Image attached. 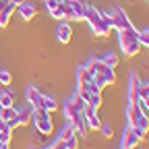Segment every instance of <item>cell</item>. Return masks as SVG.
I'll use <instances>...</instances> for the list:
<instances>
[{"label":"cell","mask_w":149,"mask_h":149,"mask_svg":"<svg viewBox=\"0 0 149 149\" xmlns=\"http://www.w3.org/2000/svg\"><path fill=\"white\" fill-rule=\"evenodd\" d=\"M85 21L89 23L93 35H97V37H106L112 31V15L102 13V10L93 8V6L85 8Z\"/></svg>","instance_id":"1"},{"label":"cell","mask_w":149,"mask_h":149,"mask_svg":"<svg viewBox=\"0 0 149 149\" xmlns=\"http://www.w3.org/2000/svg\"><path fill=\"white\" fill-rule=\"evenodd\" d=\"M120 33V50L133 58L141 52V44H139V31L137 29H130V31H118Z\"/></svg>","instance_id":"2"},{"label":"cell","mask_w":149,"mask_h":149,"mask_svg":"<svg viewBox=\"0 0 149 149\" xmlns=\"http://www.w3.org/2000/svg\"><path fill=\"white\" fill-rule=\"evenodd\" d=\"M64 21H85V8L87 4L81 0H64Z\"/></svg>","instance_id":"3"},{"label":"cell","mask_w":149,"mask_h":149,"mask_svg":"<svg viewBox=\"0 0 149 149\" xmlns=\"http://www.w3.org/2000/svg\"><path fill=\"white\" fill-rule=\"evenodd\" d=\"M33 122H35V128L40 135H52L54 133V124H52V118H50V112H46L44 108L40 110H33Z\"/></svg>","instance_id":"4"},{"label":"cell","mask_w":149,"mask_h":149,"mask_svg":"<svg viewBox=\"0 0 149 149\" xmlns=\"http://www.w3.org/2000/svg\"><path fill=\"white\" fill-rule=\"evenodd\" d=\"M145 137H147V135L141 133L139 128H135V126H126V128H124V135H122V145H120V149H135Z\"/></svg>","instance_id":"5"},{"label":"cell","mask_w":149,"mask_h":149,"mask_svg":"<svg viewBox=\"0 0 149 149\" xmlns=\"http://www.w3.org/2000/svg\"><path fill=\"white\" fill-rule=\"evenodd\" d=\"M110 15H112V29H118V31H130V29H135L133 21L128 19V15L122 8H114Z\"/></svg>","instance_id":"6"},{"label":"cell","mask_w":149,"mask_h":149,"mask_svg":"<svg viewBox=\"0 0 149 149\" xmlns=\"http://www.w3.org/2000/svg\"><path fill=\"white\" fill-rule=\"evenodd\" d=\"M83 116H85V120H87L89 130H100L102 120H100V116H97V110H93L91 106H85V108H83Z\"/></svg>","instance_id":"7"},{"label":"cell","mask_w":149,"mask_h":149,"mask_svg":"<svg viewBox=\"0 0 149 149\" xmlns=\"http://www.w3.org/2000/svg\"><path fill=\"white\" fill-rule=\"evenodd\" d=\"M70 124H72V128H74V133H77L79 137H87V133H89V126H87V120H85V116H83V112L79 116H74L72 120H68Z\"/></svg>","instance_id":"8"},{"label":"cell","mask_w":149,"mask_h":149,"mask_svg":"<svg viewBox=\"0 0 149 149\" xmlns=\"http://www.w3.org/2000/svg\"><path fill=\"white\" fill-rule=\"evenodd\" d=\"M25 95H27V102H29V106L33 108V110H40L42 108V97H44V93H40V91H37V87H27V93H25Z\"/></svg>","instance_id":"9"},{"label":"cell","mask_w":149,"mask_h":149,"mask_svg":"<svg viewBox=\"0 0 149 149\" xmlns=\"http://www.w3.org/2000/svg\"><path fill=\"white\" fill-rule=\"evenodd\" d=\"M139 77H137V72H130V81H128V102H137L139 100Z\"/></svg>","instance_id":"10"},{"label":"cell","mask_w":149,"mask_h":149,"mask_svg":"<svg viewBox=\"0 0 149 149\" xmlns=\"http://www.w3.org/2000/svg\"><path fill=\"white\" fill-rule=\"evenodd\" d=\"M56 35H58V42H60V44H70V40H72V29H70V25H68L66 21H62V23L58 25Z\"/></svg>","instance_id":"11"},{"label":"cell","mask_w":149,"mask_h":149,"mask_svg":"<svg viewBox=\"0 0 149 149\" xmlns=\"http://www.w3.org/2000/svg\"><path fill=\"white\" fill-rule=\"evenodd\" d=\"M141 116V110H139V106H137V102H128V106H126V118H128V126H135V122H137V118Z\"/></svg>","instance_id":"12"},{"label":"cell","mask_w":149,"mask_h":149,"mask_svg":"<svg viewBox=\"0 0 149 149\" xmlns=\"http://www.w3.org/2000/svg\"><path fill=\"white\" fill-rule=\"evenodd\" d=\"M17 10L21 13V17L25 19V21H31V19L35 17V13H37V10H35V6H33V4H29V2H21V4L17 6Z\"/></svg>","instance_id":"13"},{"label":"cell","mask_w":149,"mask_h":149,"mask_svg":"<svg viewBox=\"0 0 149 149\" xmlns=\"http://www.w3.org/2000/svg\"><path fill=\"white\" fill-rule=\"evenodd\" d=\"M15 10H17V6H15V4H8L6 8L0 10V27H8L10 17H13V13H15Z\"/></svg>","instance_id":"14"},{"label":"cell","mask_w":149,"mask_h":149,"mask_svg":"<svg viewBox=\"0 0 149 149\" xmlns=\"http://www.w3.org/2000/svg\"><path fill=\"white\" fill-rule=\"evenodd\" d=\"M77 83H83V85H91L93 83V74L85 66H79L77 68Z\"/></svg>","instance_id":"15"},{"label":"cell","mask_w":149,"mask_h":149,"mask_svg":"<svg viewBox=\"0 0 149 149\" xmlns=\"http://www.w3.org/2000/svg\"><path fill=\"white\" fill-rule=\"evenodd\" d=\"M81 114V110H79V106L74 104L72 100H68L66 104H64V116H66V120H72L74 116H79Z\"/></svg>","instance_id":"16"},{"label":"cell","mask_w":149,"mask_h":149,"mask_svg":"<svg viewBox=\"0 0 149 149\" xmlns=\"http://www.w3.org/2000/svg\"><path fill=\"white\" fill-rule=\"evenodd\" d=\"M19 112V122H21V126H27L31 120H33V108H23V110H17Z\"/></svg>","instance_id":"17"},{"label":"cell","mask_w":149,"mask_h":149,"mask_svg":"<svg viewBox=\"0 0 149 149\" xmlns=\"http://www.w3.org/2000/svg\"><path fill=\"white\" fill-rule=\"evenodd\" d=\"M42 108H44L46 112H50V114H52V112L58 110V102H56L52 95H44V97H42Z\"/></svg>","instance_id":"18"},{"label":"cell","mask_w":149,"mask_h":149,"mask_svg":"<svg viewBox=\"0 0 149 149\" xmlns=\"http://www.w3.org/2000/svg\"><path fill=\"white\" fill-rule=\"evenodd\" d=\"M17 114H19V112H17L13 106H10V108H0V120H4V122L17 118Z\"/></svg>","instance_id":"19"},{"label":"cell","mask_w":149,"mask_h":149,"mask_svg":"<svg viewBox=\"0 0 149 149\" xmlns=\"http://www.w3.org/2000/svg\"><path fill=\"white\" fill-rule=\"evenodd\" d=\"M10 106H15L13 93L10 91H2V93H0V108H10Z\"/></svg>","instance_id":"20"},{"label":"cell","mask_w":149,"mask_h":149,"mask_svg":"<svg viewBox=\"0 0 149 149\" xmlns=\"http://www.w3.org/2000/svg\"><path fill=\"white\" fill-rule=\"evenodd\" d=\"M135 128H139L141 133H149V116H145V114H141L139 118H137V122H135Z\"/></svg>","instance_id":"21"},{"label":"cell","mask_w":149,"mask_h":149,"mask_svg":"<svg viewBox=\"0 0 149 149\" xmlns=\"http://www.w3.org/2000/svg\"><path fill=\"white\" fill-rule=\"evenodd\" d=\"M102 62H104L106 66H110V68H116V66H118V56H116V54H106L104 58H102Z\"/></svg>","instance_id":"22"},{"label":"cell","mask_w":149,"mask_h":149,"mask_svg":"<svg viewBox=\"0 0 149 149\" xmlns=\"http://www.w3.org/2000/svg\"><path fill=\"white\" fill-rule=\"evenodd\" d=\"M72 135H74V128H72V124L68 122V124L60 130V137H58V139H60V141H66V139H70Z\"/></svg>","instance_id":"23"},{"label":"cell","mask_w":149,"mask_h":149,"mask_svg":"<svg viewBox=\"0 0 149 149\" xmlns=\"http://www.w3.org/2000/svg\"><path fill=\"white\" fill-rule=\"evenodd\" d=\"M79 139H81V137H79L77 133H74V135H72L70 139H66V141H64L66 149H79Z\"/></svg>","instance_id":"24"},{"label":"cell","mask_w":149,"mask_h":149,"mask_svg":"<svg viewBox=\"0 0 149 149\" xmlns=\"http://www.w3.org/2000/svg\"><path fill=\"white\" fill-rule=\"evenodd\" d=\"M0 141H2V143H8V145H10V141H13V130H10L8 126L0 130Z\"/></svg>","instance_id":"25"},{"label":"cell","mask_w":149,"mask_h":149,"mask_svg":"<svg viewBox=\"0 0 149 149\" xmlns=\"http://www.w3.org/2000/svg\"><path fill=\"white\" fill-rule=\"evenodd\" d=\"M50 15H52L54 19H58V21H64V6H62V2L56 6L54 10H50Z\"/></svg>","instance_id":"26"},{"label":"cell","mask_w":149,"mask_h":149,"mask_svg":"<svg viewBox=\"0 0 149 149\" xmlns=\"http://www.w3.org/2000/svg\"><path fill=\"white\" fill-rule=\"evenodd\" d=\"M100 64H102V60H95V58H93V60H89V62L85 64V68H87L91 74H95V72L100 70Z\"/></svg>","instance_id":"27"},{"label":"cell","mask_w":149,"mask_h":149,"mask_svg":"<svg viewBox=\"0 0 149 149\" xmlns=\"http://www.w3.org/2000/svg\"><path fill=\"white\" fill-rule=\"evenodd\" d=\"M139 44H141V46H145V48H149V29L139 31Z\"/></svg>","instance_id":"28"},{"label":"cell","mask_w":149,"mask_h":149,"mask_svg":"<svg viewBox=\"0 0 149 149\" xmlns=\"http://www.w3.org/2000/svg\"><path fill=\"white\" fill-rule=\"evenodd\" d=\"M10 81H13V74L8 70H0V83H2V85H10Z\"/></svg>","instance_id":"29"},{"label":"cell","mask_w":149,"mask_h":149,"mask_svg":"<svg viewBox=\"0 0 149 149\" xmlns=\"http://www.w3.org/2000/svg\"><path fill=\"white\" fill-rule=\"evenodd\" d=\"M139 97L141 100H147L149 97V83H141L139 85Z\"/></svg>","instance_id":"30"},{"label":"cell","mask_w":149,"mask_h":149,"mask_svg":"<svg viewBox=\"0 0 149 149\" xmlns=\"http://www.w3.org/2000/svg\"><path fill=\"white\" fill-rule=\"evenodd\" d=\"M100 130H102V135H104L106 139H112V135H114V130H112V126H110V124H104V122H102Z\"/></svg>","instance_id":"31"},{"label":"cell","mask_w":149,"mask_h":149,"mask_svg":"<svg viewBox=\"0 0 149 149\" xmlns=\"http://www.w3.org/2000/svg\"><path fill=\"white\" fill-rule=\"evenodd\" d=\"M137 106H139V110H141V114H145V116H149V104L145 102V100H137Z\"/></svg>","instance_id":"32"},{"label":"cell","mask_w":149,"mask_h":149,"mask_svg":"<svg viewBox=\"0 0 149 149\" xmlns=\"http://www.w3.org/2000/svg\"><path fill=\"white\" fill-rule=\"evenodd\" d=\"M44 149H66V145H64V141L56 139V143H50V145H48V147H44Z\"/></svg>","instance_id":"33"},{"label":"cell","mask_w":149,"mask_h":149,"mask_svg":"<svg viewBox=\"0 0 149 149\" xmlns=\"http://www.w3.org/2000/svg\"><path fill=\"white\" fill-rule=\"evenodd\" d=\"M44 4H46V8H48V10H54L60 2H58V0H44Z\"/></svg>","instance_id":"34"},{"label":"cell","mask_w":149,"mask_h":149,"mask_svg":"<svg viewBox=\"0 0 149 149\" xmlns=\"http://www.w3.org/2000/svg\"><path fill=\"white\" fill-rule=\"evenodd\" d=\"M0 149H10V145H8V143H2V141H0Z\"/></svg>","instance_id":"35"},{"label":"cell","mask_w":149,"mask_h":149,"mask_svg":"<svg viewBox=\"0 0 149 149\" xmlns=\"http://www.w3.org/2000/svg\"><path fill=\"white\" fill-rule=\"evenodd\" d=\"M21 2H25V0H10V4H15V6H19Z\"/></svg>","instance_id":"36"},{"label":"cell","mask_w":149,"mask_h":149,"mask_svg":"<svg viewBox=\"0 0 149 149\" xmlns=\"http://www.w3.org/2000/svg\"><path fill=\"white\" fill-rule=\"evenodd\" d=\"M2 128H6V122H4V120H0V130H2Z\"/></svg>","instance_id":"37"},{"label":"cell","mask_w":149,"mask_h":149,"mask_svg":"<svg viewBox=\"0 0 149 149\" xmlns=\"http://www.w3.org/2000/svg\"><path fill=\"white\" fill-rule=\"evenodd\" d=\"M145 102H147V104H149V97H147V100H145Z\"/></svg>","instance_id":"38"},{"label":"cell","mask_w":149,"mask_h":149,"mask_svg":"<svg viewBox=\"0 0 149 149\" xmlns=\"http://www.w3.org/2000/svg\"><path fill=\"white\" fill-rule=\"evenodd\" d=\"M58 2H64V0H58Z\"/></svg>","instance_id":"39"},{"label":"cell","mask_w":149,"mask_h":149,"mask_svg":"<svg viewBox=\"0 0 149 149\" xmlns=\"http://www.w3.org/2000/svg\"><path fill=\"white\" fill-rule=\"evenodd\" d=\"M31 149H37V147H31Z\"/></svg>","instance_id":"40"}]
</instances>
